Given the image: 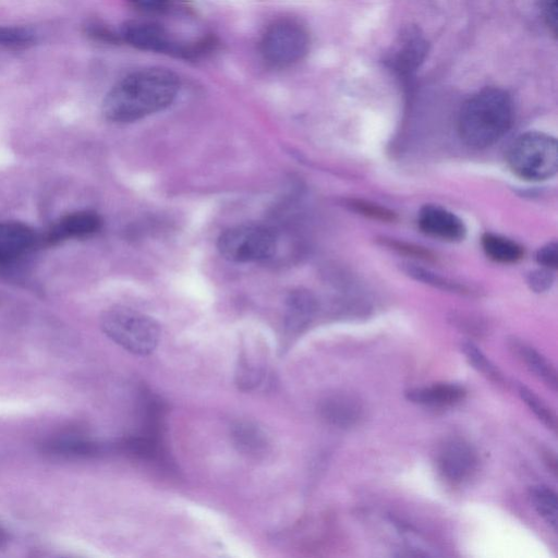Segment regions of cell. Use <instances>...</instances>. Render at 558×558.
Masks as SVG:
<instances>
[{"mask_svg": "<svg viewBox=\"0 0 558 558\" xmlns=\"http://www.w3.org/2000/svg\"><path fill=\"white\" fill-rule=\"evenodd\" d=\"M132 5L146 14H161L170 7V0H130Z\"/></svg>", "mask_w": 558, "mask_h": 558, "instance_id": "cell-25", "label": "cell"}, {"mask_svg": "<svg viewBox=\"0 0 558 558\" xmlns=\"http://www.w3.org/2000/svg\"><path fill=\"white\" fill-rule=\"evenodd\" d=\"M543 14L554 34L557 31V0H543Z\"/></svg>", "mask_w": 558, "mask_h": 558, "instance_id": "cell-28", "label": "cell"}, {"mask_svg": "<svg viewBox=\"0 0 558 558\" xmlns=\"http://www.w3.org/2000/svg\"><path fill=\"white\" fill-rule=\"evenodd\" d=\"M512 121L513 105L509 94L500 88L487 87L462 105L458 132L465 145L481 149L499 141Z\"/></svg>", "mask_w": 558, "mask_h": 558, "instance_id": "cell-2", "label": "cell"}, {"mask_svg": "<svg viewBox=\"0 0 558 558\" xmlns=\"http://www.w3.org/2000/svg\"><path fill=\"white\" fill-rule=\"evenodd\" d=\"M102 227L101 217L93 210H78L60 218L47 230L43 241L56 244L69 239H82L96 234Z\"/></svg>", "mask_w": 558, "mask_h": 558, "instance_id": "cell-10", "label": "cell"}, {"mask_svg": "<svg viewBox=\"0 0 558 558\" xmlns=\"http://www.w3.org/2000/svg\"><path fill=\"white\" fill-rule=\"evenodd\" d=\"M428 45L415 26L404 28L391 46L386 63L400 74H409L423 62Z\"/></svg>", "mask_w": 558, "mask_h": 558, "instance_id": "cell-9", "label": "cell"}, {"mask_svg": "<svg viewBox=\"0 0 558 558\" xmlns=\"http://www.w3.org/2000/svg\"><path fill=\"white\" fill-rule=\"evenodd\" d=\"M102 331L124 350L148 355L160 339V328L151 317L128 307H112L100 318Z\"/></svg>", "mask_w": 558, "mask_h": 558, "instance_id": "cell-3", "label": "cell"}, {"mask_svg": "<svg viewBox=\"0 0 558 558\" xmlns=\"http://www.w3.org/2000/svg\"><path fill=\"white\" fill-rule=\"evenodd\" d=\"M513 349L527 367L553 390L557 389V373L553 364L534 348L521 342L513 343Z\"/></svg>", "mask_w": 558, "mask_h": 558, "instance_id": "cell-17", "label": "cell"}, {"mask_svg": "<svg viewBox=\"0 0 558 558\" xmlns=\"http://www.w3.org/2000/svg\"><path fill=\"white\" fill-rule=\"evenodd\" d=\"M120 37L129 45L146 51L169 53L192 58L199 54L198 45L183 46L174 41L160 25L146 21H130L122 28Z\"/></svg>", "mask_w": 558, "mask_h": 558, "instance_id": "cell-7", "label": "cell"}, {"mask_svg": "<svg viewBox=\"0 0 558 558\" xmlns=\"http://www.w3.org/2000/svg\"><path fill=\"white\" fill-rule=\"evenodd\" d=\"M461 350L469 363L483 375L495 381L502 379L499 369L474 343L470 341L463 342L461 344Z\"/></svg>", "mask_w": 558, "mask_h": 558, "instance_id": "cell-19", "label": "cell"}, {"mask_svg": "<svg viewBox=\"0 0 558 558\" xmlns=\"http://www.w3.org/2000/svg\"><path fill=\"white\" fill-rule=\"evenodd\" d=\"M482 246L485 254L498 263H515L523 257L521 245L498 234L485 233L482 236Z\"/></svg>", "mask_w": 558, "mask_h": 558, "instance_id": "cell-16", "label": "cell"}, {"mask_svg": "<svg viewBox=\"0 0 558 558\" xmlns=\"http://www.w3.org/2000/svg\"><path fill=\"white\" fill-rule=\"evenodd\" d=\"M530 498L537 513L556 532L558 514L556 493L545 485H537L530 489Z\"/></svg>", "mask_w": 558, "mask_h": 558, "instance_id": "cell-18", "label": "cell"}, {"mask_svg": "<svg viewBox=\"0 0 558 558\" xmlns=\"http://www.w3.org/2000/svg\"><path fill=\"white\" fill-rule=\"evenodd\" d=\"M420 229L436 239L457 242L464 239L466 229L463 221L448 209L426 205L418 214Z\"/></svg>", "mask_w": 558, "mask_h": 558, "instance_id": "cell-11", "label": "cell"}, {"mask_svg": "<svg viewBox=\"0 0 558 558\" xmlns=\"http://www.w3.org/2000/svg\"><path fill=\"white\" fill-rule=\"evenodd\" d=\"M35 231L19 221L0 222V264H8L26 255L38 242Z\"/></svg>", "mask_w": 558, "mask_h": 558, "instance_id": "cell-12", "label": "cell"}, {"mask_svg": "<svg viewBox=\"0 0 558 558\" xmlns=\"http://www.w3.org/2000/svg\"><path fill=\"white\" fill-rule=\"evenodd\" d=\"M536 260L539 265L548 269H555L558 265V246L556 242L548 243L541 247L536 254Z\"/></svg>", "mask_w": 558, "mask_h": 558, "instance_id": "cell-26", "label": "cell"}, {"mask_svg": "<svg viewBox=\"0 0 558 558\" xmlns=\"http://www.w3.org/2000/svg\"><path fill=\"white\" fill-rule=\"evenodd\" d=\"M507 161L511 171L527 181H543L558 169L557 141L542 132L520 135L509 147Z\"/></svg>", "mask_w": 558, "mask_h": 558, "instance_id": "cell-4", "label": "cell"}, {"mask_svg": "<svg viewBox=\"0 0 558 558\" xmlns=\"http://www.w3.org/2000/svg\"><path fill=\"white\" fill-rule=\"evenodd\" d=\"M477 462L474 448L461 439L446 441L437 454L439 473L452 484L468 481L476 471Z\"/></svg>", "mask_w": 558, "mask_h": 558, "instance_id": "cell-8", "label": "cell"}, {"mask_svg": "<svg viewBox=\"0 0 558 558\" xmlns=\"http://www.w3.org/2000/svg\"><path fill=\"white\" fill-rule=\"evenodd\" d=\"M85 33L94 40L116 44L119 41L120 36L114 34L112 31L107 28L105 25L97 22L87 23L85 26Z\"/></svg>", "mask_w": 558, "mask_h": 558, "instance_id": "cell-24", "label": "cell"}, {"mask_svg": "<svg viewBox=\"0 0 558 558\" xmlns=\"http://www.w3.org/2000/svg\"><path fill=\"white\" fill-rule=\"evenodd\" d=\"M36 41L33 31L20 26L0 25V46L8 48H26Z\"/></svg>", "mask_w": 558, "mask_h": 558, "instance_id": "cell-21", "label": "cell"}, {"mask_svg": "<svg viewBox=\"0 0 558 558\" xmlns=\"http://www.w3.org/2000/svg\"><path fill=\"white\" fill-rule=\"evenodd\" d=\"M407 271L417 280L425 281L429 284H434L435 287L441 288L444 290H458V287L454 283H451L448 280L429 272L428 270L409 265L407 267Z\"/></svg>", "mask_w": 558, "mask_h": 558, "instance_id": "cell-23", "label": "cell"}, {"mask_svg": "<svg viewBox=\"0 0 558 558\" xmlns=\"http://www.w3.org/2000/svg\"><path fill=\"white\" fill-rule=\"evenodd\" d=\"M519 395L523 402L531 409V411L543 422L545 426L550 429H556L557 421L550 409L535 395L531 389L525 386L519 387Z\"/></svg>", "mask_w": 558, "mask_h": 558, "instance_id": "cell-20", "label": "cell"}, {"mask_svg": "<svg viewBox=\"0 0 558 558\" xmlns=\"http://www.w3.org/2000/svg\"><path fill=\"white\" fill-rule=\"evenodd\" d=\"M464 396V388L456 384H435L405 391L408 400L426 405H450L459 402Z\"/></svg>", "mask_w": 558, "mask_h": 558, "instance_id": "cell-14", "label": "cell"}, {"mask_svg": "<svg viewBox=\"0 0 558 558\" xmlns=\"http://www.w3.org/2000/svg\"><path fill=\"white\" fill-rule=\"evenodd\" d=\"M232 438L242 452L254 457L265 453L268 447L266 434L250 422H238L233 425Z\"/></svg>", "mask_w": 558, "mask_h": 558, "instance_id": "cell-15", "label": "cell"}, {"mask_svg": "<svg viewBox=\"0 0 558 558\" xmlns=\"http://www.w3.org/2000/svg\"><path fill=\"white\" fill-rule=\"evenodd\" d=\"M553 283V276L548 270H535L529 276V284L535 292L547 290Z\"/></svg>", "mask_w": 558, "mask_h": 558, "instance_id": "cell-27", "label": "cell"}, {"mask_svg": "<svg viewBox=\"0 0 558 558\" xmlns=\"http://www.w3.org/2000/svg\"><path fill=\"white\" fill-rule=\"evenodd\" d=\"M323 418L339 428L355 426L363 416V405L357 397L339 392L325 398L319 407Z\"/></svg>", "mask_w": 558, "mask_h": 558, "instance_id": "cell-13", "label": "cell"}, {"mask_svg": "<svg viewBox=\"0 0 558 558\" xmlns=\"http://www.w3.org/2000/svg\"><path fill=\"white\" fill-rule=\"evenodd\" d=\"M8 542V534L7 532L0 526V549L3 548L7 545Z\"/></svg>", "mask_w": 558, "mask_h": 558, "instance_id": "cell-29", "label": "cell"}, {"mask_svg": "<svg viewBox=\"0 0 558 558\" xmlns=\"http://www.w3.org/2000/svg\"><path fill=\"white\" fill-rule=\"evenodd\" d=\"M217 248L220 255L233 263H254L265 260L277 248L276 233L268 227L257 223H244L231 227L218 238Z\"/></svg>", "mask_w": 558, "mask_h": 558, "instance_id": "cell-5", "label": "cell"}, {"mask_svg": "<svg viewBox=\"0 0 558 558\" xmlns=\"http://www.w3.org/2000/svg\"><path fill=\"white\" fill-rule=\"evenodd\" d=\"M180 88L178 76L161 68L143 69L119 81L102 101L105 118L129 123L163 110Z\"/></svg>", "mask_w": 558, "mask_h": 558, "instance_id": "cell-1", "label": "cell"}, {"mask_svg": "<svg viewBox=\"0 0 558 558\" xmlns=\"http://www.w3.org/2000/svg\"><path fill=\"white\" fill-rule=\"evenodd\" d=\"M350 206L357 213H361L362 215L371 217L373 219L384 221H393L396 219L395 213L377 204L355 199L351 202Z\"/></svg>", "mask_w": 558, "mask_h": 558, "instance_id": "cell-22", "label": "cell"}, {"mask_svg": "<svg viewBox=\"0 0 558 558\" xmlns=\"http://www.w3.org/2000/svg\"><path fill=\"white\" fill-rule=\"evenodd\" d=\"M310 47L306 28L292 19L272 22L263 34L260 52L271 65L289 66L302 60Z\"/></svg>", "mask_w": 558, "mask_h": 558, "instance_id": "cell-6", "label": "cell"}]
</instances>
